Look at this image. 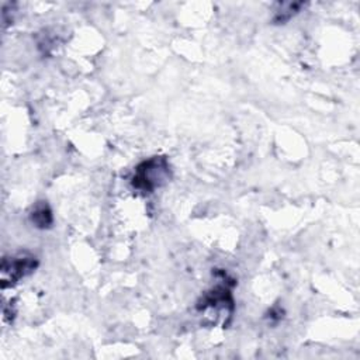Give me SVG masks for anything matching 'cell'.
<instances>
[{
    "label": "cell",
    "mask_w": 360,
    "mask_h": 360,
    "mask_svg": "<svg viewBox=\"0 0 360 360\" xmlns=\"http://www.w3.org/2000/svg\"><path fill=\"white\" fill-rule=\"evenodd\" d=\"M170 179V165L165 156H153L139 163L131 180L132 187L142 193H153Z\"/></svg>",
    "instance_id": "1"
},
{
    "label": "cell",
    "mask_w": 360,
    "mask_h": 360,
    "mask_svg": "<svg viewBox=\"0 0 360 360\" xmlns=\"http://www.w3.org/2000/svg\"><path fill=\"white\" fill-rule=\"evenodd\" d=\"M38 266V262L34 256L28 253H18L11 257H4L1 260V288L13 287L21 278L31 274Z\"/></svg>",
    "instance_id": "2"
},
{
    "label": "cell",
    "mask_w": 360,
    "mask_h": 360,
    "mask_svg": "<svg viewBox=\"0 0 360 360\" xmlns=\"http://www.w3.org/2000/svg\"><path fill=\"white\" fill-rule=\"evenodd\" d=\"M30 217H31L32 224H34L35 226L41 228V229L49 228V226L52 225V221H53V218H52V211H51L49 205L46 204V201H38V202L34 205V208H32Z\"/></svg>",
    "instance_id": "3"
},
{
    "label": "cell",
    "mask_w": 360,
    "mask_h": 360,
    "mask_svg": "<svg viewBox=\"0 0 360 360\" xmlns=\"http://www.w3.org/2000/svg\"><path fill=\"white\" fill-rule=\"evenodd\" d=\"M304 6V3H283L280 4V8L276 11L273 21L276 24H281L288 21L294 14L300 11V8Z\"/></svg>",
    "instance_id": "4"
}]
</instances>
